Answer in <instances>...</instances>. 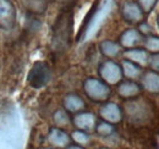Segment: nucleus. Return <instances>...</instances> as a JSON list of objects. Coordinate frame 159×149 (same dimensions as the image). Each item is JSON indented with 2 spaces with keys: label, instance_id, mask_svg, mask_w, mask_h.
<instances>
[{
  "label": "nucleus",
  "instance_id": "4",
  "mask_svg": "<svg viewBox=\"0 0 159 149\" xmlns=\"http://www.w3.org/2000/svg\"><path fill=\"white\" fill-rule=\"evenodd\" d=\"M126 114L130 121L135 124L144 122L151 116V109L147 106V103L143 100H134L125 105Z\"/></svg>",
  "mask_w": 159,
  "mask_h": 149
},
{
  "label": "nucleus",
  "instance_id": "6",
  "mask_svg": "<svg viewBox=\"0 0 159 149\" xmlns=\"http://www.w3.org/2000/svg\"><path fill=\"white\" fill-rule=\"evenodd\" d=\"M99 74L100 77L109 84H116L121 81L122 77V70L120 69V66L111 61V60H107L104 61L99 67Z\"/></svg>",
  "mask_w": 159,
  "mask_h": 149
},
{
  "label": "nucleus",
  "instance_id": "20",
  "mask_svg": "<svg viewBox=\"0 0 159 149\" xmlns=\"http://www.w3.org/2000/svg\"><path fill=\"white\" fill-rule=\"evenodd\" d=\"M146 49L153 53H159V38L151 36L146 39Z\"/></svg>",
  "mask_w": 159,
  "mask_h": 149
},
{
  "label": "nucleus",
  "instance_id": "5",
  "mask_svg": "<svg viewBox=\"0 0 159 149\" xmlns=\"http://www.w3.org/2000/svg\"><path fill=\"white\" fill-rule=\"evenodd\" d=\"M16 22V9L11 0H0V28L11 29Z\"/></svg>",
  "mask_w": 159,
  "mask_h": 149
},
{
  "label": "nucleus",
  "instance_id": "22",
  "mask_svg": "<svg viewBox=\"0 0 159 149\" xmlns=\"http://www.w3.org/2000/svg\"><path fill=\"white\" fill-rule=\"evenodd\" d=\"M158 0H139V5L141 6L143 12H149L153 10Z\"/></svg>",
  "mask_w": 159,
  "mask_h": 149
},
{
  "label": "nucleus",
  "instance_id": "18",
  "mask_svg": "<svg viewBox=\"0 0 159 149\" xmlns=\"http://www.w3.org/2000/svg\"><path fill=\"white\" fill-rule=\"evenodd\" d=\"M122 72L129 78H136L141 74V69L135 62H132L130 60H124L122 61Z\"/></svg>",
  "mask_w": 159,
  "mask_h": 149
},
{
  "label": "nucleus",
  "instance_id": "27",
  "mask_svg": "<svg viewBox=\"0 0 159 149\" xmlns=\"http://www.w3.org/2000/svg\"><path fill=\"white\" fill-rule=\"evenodd\" d=\"M45 149H47V148H45Z\"/></svg>",
  "mask_w": 159,
  "mask_h": 149
},
{
  "label": "nucleus",
  "instance_id": "7",
  "mask_svg": "<svg viewBox=\"0 0 159 149\" xmlns=\"http://www.w3.org/2000/svg\"><path fill=\"white\" fill-rule=\"evenodd\" d=\"M121 14H122L124 19L127 22H131V23L141 22L143 19V11L139 5V2H135L131 0L124 2L122 9H121Z\"/></svg>",
  "mask_w": 159,
  "mask_h": 149
},
{
  "label": "nucleus",
  "instance_id": "3",
  "mask_svg": "<svg viewBox=\"0 0 159 149\" xmlns=\"http://www.w3.org/2000/svg\"><path fill=\"white\" fill-rule=\"evenodd\" d=\"M83 89L87 97L94 102H104L110 95V88L97 78H87L83 83Z\"/></svg>",
  "mask_w": 159,
  "mask_h": 149
},
{
  "label": "nucleus",
  "instance_id": "21",
  "mask_svg": "<svg viewBox=\"0 0 159 149\" xmlns=\"http://www.w3.org/2000/svg\"><path fill=\"white\" fill-rule=\"evenodd\" d=\"M114 132V127L109 122H100L97 126V133L100 136H109Z\"/></svg>",
  "mask_w": 159,
  "mask_h": 149
},
{
  "label": "nucleus",
  "instance_id": "9",
  "mask_svg": "<svg viewBox=\"0 0 159 149\" xmlns=\"http://www.w3.org/2000/svg\"><path fill=\"white\" fill-rule=\"evenodd\" d=\"M74 124L80 130L89 131L96 125V116L91 112H81V114L75 116Z\"/></svg>",
  "mask_w": 159,
  "mask_h": 149
},
{
  "label": "nucleus",
  "instance_id": "19",
  "mask_svg": "<svg viewBox=\"0 0 159 149\" xmlns=\"http://www.w3.org/2000/svg\"><path fill=\"white\" fill-rule=\"evenodd\" d=\"M69 116H67V114L64 111V110H58V111L54 114V122L60 126V127H62V126H66L67 124H69Z\"/></svg>",
  "mask_w": 159,
  "mask_h": 149
},
{
  "label": "nucleus",
  "instance_id": "26",
  "mask_svg": "<svg viewBox=\"0 0 159 149\" xmlns=\"http://www.w3.org/2000/svg\"><path fill=\"white\" fill-rule=\"evenodd\" d=\"M158 27H159V15H158Z\"/></svg>",
  "mask_w": 159,
  "mask_h": 149
},
{
  "label": "nucleus",
  "instance_id": "12",
  "mask_svg": "<svg viewBox=\"0 0 159 149\" xmlns=\"http://www.w3.org/2000/svg\"><path fill=\"white\" fill-rule=\"evenodd\" d=\"M64 106L66 110L71 112H77L82 110L84 108V102L82 100V98L77 94H67L64 99Z\"/></svg>",
  "mask_w": 159,
  "mask_h": 149
},
{
  "label": "nucleus",
  "instance_id": "23",
  "mask_svg": "<svg viewBox=\"0 0 159 149\" xmlns=\"http://www.w3.org/2000/svg\"><path fill=\"white\" fill-rule=\"evenodd\" d=\"M72 138H74V141H76L80 144H87L89 142V137L82 131H75L72 133Z\"/></svg>",
  "mask_w": 159,
  "mask_h": 149
},
{
  "label": "nucleus",
  "instance_id": "15",
  "mask_svg": "<svg viewBox=\"0 0 159 149\" xmlns=\"http://www.w3.org/2000/svg\"><path fill=\"white\" fill-rule=\"evenodd\" d=\"M125 57L132 62L139 65H146L148 61V54L146 50L142 49H129L125 52Z\"/></svg>",
  "mask_w": 159,
  "mask_h": 149
},
{
  "label": "nucleus",
  "instance_id": "10",
  "mask_svg": "<svg viewBox=\"0 0 159 149\" xmlns=\"http://www.w3.org/2000/svg\"><path fill=\"white\" fill-rule=\"evenodd\" d=\"M142 84L146 91L151 93H159V74L154 71L146 72V74L142 78Z\"/></svg>",
  "mask_w": 159,
  "mask_h": 149
},
{
  "label": "nucleus",
  "instance_id": "2",
  "mask_svg": "<svg viewBox=\"0 0 159 149\" xmlns=\"http://www.w3.org/2000/svg\"><path fill=\"white\" fill-rule=\"evenodd\" d=\"M52 78V71L47 62L37 61L33 64L32 69L30 70L27 81L32 88L39 89L42 87L47 86Z\"/></svg>",
  "mask_w": 159,
  "mask_h": 149
},
{
  "label": "nucleus",
  "instance_id": "25",
  "mask_svg": "<svg viewBox=\"0 0 159 149\" xmlns=\"http://www.w3.org/2000/svg\"><path fill=\"white\" fill-rule=\"evenodd\" d=\"M66 149H83L82 147H79V146H70V147H67Z\"/></svg>",
  "mask_w": 159,
  "mask_h": 149
},
{
  "label": "nucleus",
  "instance_id": "16",
  "mask_svg": "<svg viewBox=\"0 0 159 149\" xmlns=\"http://www.w3.org/2000/svg\"><path fill=\"white\" fill-rule=\"evenodd\" d=\"M102 54L107 57H115L120 53L119 44H116L115 42L111 40H104L99 45Z\"/></svg>",
  "mask_w": 159,
  "mask_h": 149
},
{
  "label": "nucleus",
  "instance_id": "8",
  "mask_svg": "<svg viewBox=\"0 0 159 149\" xmlns=\"http://www.w3.org/2000/svg\"><path fill=\"white\" fill-rule=\"evenodd\" d=\"M100 116L109 124H118L122 119V112L118 104L115 103H108L102 106L100 109Z\"/></svg>",
  "mask_w": 159,
  "mask_h": 149
},
{
  "label": "nucleus",
  "instance_id": "14",
  "mask_svg": "<svg viewBox=\"0 0 159 149\" xmlns=\"http://www.w3.org/2000/svg\"><path fill=\"white\" fill-rule=\"evenodd\" d=\"M49 142L57 147H65L70 142V138L60 129H52L49 132Z\"/></svg>",
  "mask_w": 159,
  "mask_h": 149
},
{
  "label": "nucleus",
  "instance_id": "1",
  "mask_svg": "<svg viewBox=\"0 0 159 149\" xmlns=\"http://www.w3.org/2000/svg\"><path fill=\"white\" fill-rule=\"evenodd\" d=\"M72 33V16L64 12L57 19L53 27V50L64 52L67 49Z\"/></svg>",
  "mask_w": 159,
  "mask_h": 149
},
{
  "label": "nucleus",
  "instance_id": "17",
  "mask_svg": "<svg viewBox=\"0 0 159 149\" xmlns=\"http://www.w3.org/2000/svg\"><path fill=\"white\" fill-rule=\"evenodd\" d=\"M25 7L33 12V14H44L47 10V1L45 0H23Z\"/></svg>",
  "mask_w": 159,
  "mask_h": 149
},
{
  "label": "nucleus",
  "instance_id": "11",
  "mask_svg": "<svg viewBox=\"0 0 159 149\" xmlns=\"http://www.w3.org/2000/svg\"><path fill=\"white\" fill-rule=\"evenodd\" d=\"M141 39H142V36L137 29H127L121 34L120 43L125 48H132L136 44H139Z\"/></svg>",
  "mask_w": 159,
  "mask_h": 149
},
{
  "label": "nucleus",
  "instance_id": "13",
  "mask_svg": "<svg viewBox=\"0 0 159 149\" xmlns=\"http://www.w3.org/2000/svg\"><path fill=\"white\" fill-rule=\"evenodd\" d=\"M139 92H141L139 86L135 82H131V81L122 82L118 88V93L122 98H134V97L139 95Z\"/></svg>",
  "mask_w": 159,
  "mask_h": 149
},
{
  "label": "nucleus",
  "instance_id": "24",
  "mask_svg": "<svg viewBox=\"0 0 159 149\" xmlns=\"http://www.w3.org/2000/svg\"><path fill=\"white\" fill-rule=\"evenodd\" d=\"M149 65L156 72H159V53L154 54L149 59Z\"/></svg>",
  "mask_w": 159,
  "mask_h": 149
}]
</instances>
